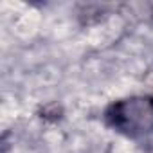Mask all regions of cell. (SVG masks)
Masks as SVG:
<instances>
[{
	"instance_id": "obj_1",
	"label": "cell",
	"mask_w": 153,
	"mask_h": 153,
	"mask_svg": "<svg viewBox=\"0 0 153 153\" xmlns=\"http://www.w3.org/2000/svg\"><path fill=\"white\" fill-rule=\"evenodd\" d=\"M106 124L131 139L153 133V97L133 96L112 103L105 110Z\"/></svg>"
}]
</instances>
